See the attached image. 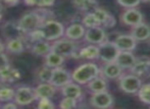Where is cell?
Here are the masks:
<instances>
[{
	"label": "cell",
	"instance_id": "836d02e7",
	"mask_svg": "<svg viewBox=\"0 0 150 109\" xmlns=\"http://www.w3.org/2000/svg\"><path fill=\"white\" fill-rule=\"evenodd\" d=\"M38 100V103H37V108L39 109H53L55 108V105L54 103L51 101V99L49 98H40Z\"/></svg>",
	"mask_w": 150,
	"mask_h": 109
},
{
	"label": "cell",
	"instance_id": "5bb4252c",
	"mask_svg": "<svg viewBox=\"0 0 150 109\" xmlns=\"http://www.w3.org/2000/svg\"><path fill=\"white\" fill-rule=\"evenodd\" d=\"M113 43L115 44L120 51H134L138 42L133 38L131 34H122L115 37Z\"/></svg>",
	"mask_w": 150,
	"mask_h": 109
},
{
	"label": "cell",
	"instance_id": "9a60e30c",
	"mask_svg": "<svg viewBox=\"0 0 150 109\" xmlns=\"http://www.w3.org/2000/svg\"><path fill=\"white\" fill-rule=\"evenodd\" d=\"M100 75L108 79H117L122 75V68L117 62H105L102 68H100Z\"/></svg>",
	"mask_w": 150,
	"mask_h": 109
},
{
	"label": "cell",
	"instance_id": "484cf974",
	"mask_svg": "<svg viewBox=\"0 0 150 109\" xmlns=\"http://www.w3.org/2000/svg\"><path fill=\"white\" fill-rule=\"evenodd\" d=\"M20 79V72L10 65L0 70V82H2V83H13Z\"/></svg>",
	"mask_w": 150,
	"mask_h": 109
},
{
	"label": "cell",
	"instance_id": "f546056e",
	"mask_svg": "<svg viewBox=\"0 0 150 109\" xmlns=\"http://www.w3.org/2000/svg\"><path fill=\"white\" fill-rule=\"evenodd\" d=\"M82 25H83L86 29H88V28H93V27L100 26V23L97 20L95 14L93 13L92 11H90V12H85V15L82 18Z\"/></svg>",
	"mask_w": 150,
	"mask_h": 109
},
{
	"label": "cell",
	"instance_id": "d590c367",
	"mask_svg": "<svg viewBox=\"0 0 150 109\" xmlns=\"http://www.w3.org/2000/svg\"><path fill=\"white\" fill-rule=\"evenodd\" d=\"M9 65H10V63H9V60H8L7 56H6L3 52L0 53V70L7 68V66H9Z\"/></svg>",
	"mask_w": 150,
	"mask_h": 109
},
{
	"label": "cell",
	"instance_id": "cb8c5ba5",
	"mask_svg": "<svg viewBox=\"0 0 150 109\" xmlns=\"http://www.w3.org/2000/svg\"><path fill=\"white\" fill-rule=\"evenodd\" d=\"M87 87L91 93H98V92L107 91L108 84H107L105 77H103L102 75H98V77L91 79L87 84Z\"/></svg>",
	"mask_w": 150,
	"mask_h": 109
},
{
	"label": "cell",
	"instance_id": "8992f818",
	"mask_svg": "<svg viewBox=\"0 0 150 109\" xmlns=\"http://www.w3.org/2000/svg\"><path fill=\"white\" fill-rule=\"evenodd\" d=\"M13 101L18 104V106H28L33 102L37 101L35 90L28 86H23L16 90Z\"/></svg>",
	"mask_w": 150,
	"mask_h": 109
},
{
	"label": "cell",
	"instance_id": "ac0fdd59",
	"mask_svg": "<svg viewBox=\"0 0 150 109\" xmlns=\"http://www.w3.org/2000/svg\"><path fill=\"white\" fill-rule=\"evenodd\" d=\"M61 94L63 97H69L73 98L79 101L83 96V90H82L81 86L79 84L75 83V82H71V83L67 84L65 86L60 88Z\"/></svg>",
	"mask_w": 150,
	"mask_h": 109
},
{
	"label": "cell",
	"instance_id": "b9f144b4",
	"mask_svg": "<svg viewBox=\"0 0 150 109\" xmlns=\"http://www.w3.org/2000/svg\"><path fill=\"white\" fill-rule=\"evenodd\" d=\"M1 105H2V104H1V102H0V108H1Z\"/></svg>",
	"mask_w": 150,
	"mask_h": 109
},
{
	"label": "cell",
	"instance_id": "ab89813d",
	"mask_svg": "<svg viewBox=\"0 0 150 109\" xmlns=\"http://www.w3.org/2000/svg\"><path fill=\"white\" fill-rule=\"evenodd\" d=\"M37 3V0H25V4L29 6H33V5H36Z\"/></svg>",
	"mask_w": 150,
	"mask_h": 109
},
{
	"label": "cell",
	"instance_id": "e575fe53",
	"mask_svg": "<svg viewBox=\"0 0 150 109\" xmlns=\"http://www.w3.org/2000/svg\"><path fill=\"white\" fill-rule=\"evenodd\" d=\"M117 4L125 8L137 7L142 2V0H117Z\"/></svg>",
	"mask_w": 150,
	"mask_h": 109
},
{
	"label": "cell",
	"instance_id": "4dcf8cb0",
	"mask_svg": "<svg viewBox=\"0 0 150 109\" xmlns=\"http://www.w3.org/2000/svg\"><path fill=\"white\" fill-rule=\"evenodd\" d=\"M51 72H52V68H48L46 65H43L42 68H40L37 70L36 77H37V79L40 83H49Z\"/></svg>",
	"mask_w": 150,
	"mask_h": 109
},
{
	"label": "cell",
	"instance_id": "1f68e13d",
	"mask_svg": "<svg viewBox=\"0 0 150 109\" xmlns=\"http://www.w3.org/2000/svg\"><path fill=\"white\" fill-rule=\"evenodd\" d=\"M14 93L16 90L12 89L7 86H3L0 88V102L4 103V102L12 101L14 98Z\"/></svg>",
	"mask_w": 150,
	"mask_h": 109
},
{
	"label": "cell",
	"instance_id": "30bf717a",
	"mask_svg": "<svg viewBox=\"0 0 150 109\" xmlns=\"http://www.w3.org/2000/svg\"><path fill=\"white\" fill-rule=\"evenodd\" d=\"M71 82H73V79H71V73L69 70H64L61 66L52 68L51 77H50L49 81L51 85H53L55 88H61Z\"/></svg>",
	"mask_w": 150,
	"mask_h": 109
},
{
	"label": "cell",
	"instance_id": "7c38bea8",
	"mask_svg": "<svg viewBox=\"0 0 150 109\" xmlns=\"http://www.w3.org/2000/svg\"><path fill=\"white\" fill-rule=\"evenodd\" d=\"M144 20V16H143L142 12L136 7L133 8H127L122 14H120V22L125 25V26L129 27H134L139 25Z\"/></svg>",
	"mask_w": 150,
	"mask_h": 109
},
{
	"label": "cell",
	"instance_id": "83f0119b",
	"mask_svg": "<svg viewBox=\"0 0 150 109\" xmlns=\"http://www.w3.org/2000/svg\"><path fill=\"white\" fill-rule=\"evenodd\" d=\"M73 4L78 10L90 12L97 7V0H73Z\"/></svg>",
	"mask_w": 150,
	"mask_h": 109
},
{
	"label": "cell",
	"instance_id": "3957f363",
	"mask_svg": "<svg viewBox=\"0 0 150 109\" xmlns=\"http://www.w3.org/2000/svg\"><path fill=\"white\" fill-rule=\"evenodd\" d=\"M64 26L60 22L51 20V18L46 20L39 28L42 39L48 42L60 39L64 35Z\"/></svg>",
	"mask_w": 150,
	"mask_h": 109
},
{
	"label": "cell",
	"instance_id": "8d00e7d4",
	"mask_svg": "<svg viewBox=\"0 0 150 109\" xmlns=\"http://www.w3.org/2000/svg\"><path fill=\"white\" fill-rule=\"evenodd\" d=\"M55 2V0H37L36 5H38L39 7H50L52 6Z\"/></svg>",
	"mask_w": 150,
	"mask_h": 109
},
{
	"label": "cell",
	"instance_id": "277c9868",
	"mask_svg": "<svg viewBox=\"0 0 150 109\" xmlns=\"http://www.w3.org/2000/svg\"><path fill=\"white\" fill-rule=\"evenodd\" d=\"M141 86H142V79L134 73L122 75L119 77V88L120 91L126 94L137 95Z\"/></svg>",
	"mask_w": 150,
	"mask_h": 109
},
{
	"label": "cell",
	"instance_id": "60d3db41",
	"mask_svg": "<svg viewBox=\"0 0 150 109\" xmlns=\"http://www.w3.org/2000/svg\"><path fill=\"white\" fill-rule=\"evenodd\" d=\"M4 50H5V45H4V44L2 43L1 41H0V53L4 52Z\"/></svg>",
	"mask_w": 150,
	"mask_h": 109
},
{
	"label": "cell",
	"instance_id": "2e32d148",
	"mask_svg": "<svg viewBox=\"0 0 150 109\" xmlns=\"http://www.w3.org/2000/svg\"><path fill=\"white\" fill-rule=\"evenodd\" d=\"M1 33L4 37L6 38V40L12 39V38H23L26 36L25 33L22 32V30L20 29L18 25V22H6L5 24L2 26L1 28Z\"/></svg>",
	"mask_w": 150,
	"mask_h": 109
},
{
	"label": "cell",
	"instance_id": "7a4b0ae2",
	"mask_svg": "<svg viewBox=\"0 0 150 109\" xmlns=\"http://www.w3.org/2000/svg\"><path fill=\"white\" fill-rule=\"evenodd\" d=\"M46 20L48 18H46L42 14V12H40V10H36V11H30L25 13L18 20V25L23 33L29 34L33 31L38 30Z\"/></svg>",
	"mask_w": 150,
	"mask_h": 109
},
{
	"label": "cell",
	"instance_id": "4316f807",
	"mask_svg": "<svg viewBox=\"0 0 150 109\" xmlns=\"http://www.w3.org/2000/svg\"><path fill=\"white\" fill-rule=\"evenodd\" d=\"M65 61V57H63L62 55L56 53L54 51H50L47 55L45 56V62H44V65L48 66L50 68H58L61 66Z\"/></svg>",
	"mask_w": 150,
	"mask_h": 109
},
{
	"label": "cell",
	"instance_id": "f1b7e54d",
	"mask_svg": "<svg viewBox=\"0 0 150 109\" xmlns=\"http://www.w3.org/2000/svg\"><path fill=\"white\" fill-rule=\"evenodd\" d=\"M137 95H138L139 100L143 104L150 106V83L142 84V86L139 89Z\"/></svg>",
	"mask_w": 150,
	"mask_h": 109
},
{
	"label": "cell",
	"instance_id": "ba28073f",
	"mask_svg": "<svg viewBox=\"0 0 150 109\" xmlns=\"http://www.w3.org/2000/svg\"><path fill=\"white\" fill-rule=\"evenodd\" d=\"M99 59H101V61L105 62H112L115 60L117 54H119L120 50L117 49V47L115 46V44L113 43V41H109L106 40L103 43L99 44Z\"/></svg>",
	"mask_w": 150,
	"mask_h": 109
},
{
	"label": "cell",
	"instance_id": "52a82bcc",
	"mask_svg": "<svg viewBox=\"0 0 150 109\" xmlns=\"http://www.w3.org/2000/svg\"><path fill=\"white\" fill-rule=\"evenodd\" d=\"M89 102L92 107L105 109V108L112 107L113 104H115V98L107 91H103V92L91 94Z\"/></svg>",
	"mask_w": 150,
	"mask_h": 109
},
{
	"label": "cell",
	"instance_id": "74e56055",
	"mask_svg": "<svg viewBox=\"0 0 150 109\" xmlns=\"http://www.w3.org/2000/svg\"><path fill=\"white\" fill-rule=\"evenodd\" d=\"M18 2H20V0H0V3L5 4L6 6H9V7L18 5Z\"/></svg>",
	"mask_w": 150,
	"mask_h": 109
},
{
	"label": "cell",
	"instance_id": "6da1fadb",
	"mask_svg": "<svg viewBox=\"0 0 150 109\" xmlns=\"http://www.w3.org/2000/svg\"><path fill=\"white\" fill-rule=\"evenodd\" d=\"M100 75V68L94 62H86L71 72V79L79 85H87L94 77Z\"/></svg>",
	"mask_w": 150,
	"mask_h": 109
},
{
	"label": "cell",
	"instance_id": "e0dca14e",
	"mask_svg": "<svg viewBox=\"0 0 150 109\" xmlns=\"http://www.w3.org/2000/svg\"><path fill=\"white\" fill-rule=\"evenodd\" d=\"M131 35L137 42L148 41L150 39V26L144 22L140 23L137 26L132 27Z\"/></svg>",
	"mask_w": 150,
	"mask_h": 109
},
{
	"label": "cell",
	"instance_id": "4fadbf2b",
	"mask_svg": "<svg viewBox=\"0 0 150 109\" xmlns=\"http://www.w3.org/2000/svg\"><path fill=\"white\" fill-rule=\"evenodd\" d=\"M92 12L95 14L97 20L100 23V26L104 29H111L117 25V20L111 13H109L107 10L100 8L97 6L96 8L92 10Z\"/></svg>",
	"mask_w": 150,
	"mask_h": 109
},
{
	"label": "cell",
	"instance_id": "d6a6232c",
	"mask_svg": "<svg viewBox=\"0 0 150 109\" xmlns=\"http://www.w3.org/2000/svg\"><path fill=\"white\" fill-rule=\"evenodd\" d=\"M78 100L73 99V98L63 97L59 102V107L62 109H73L78 107Z\"/></svg>",
	"mask_w": 150,
	"mask_h": 109
},
{
	"label": "cell",
	"instance_id": "5b68a950",
	"mask_svg": "<svg viewBox=\"0 0 150 109\" xmlns=\"http://www.w3.org/2000/svg\"><path fill=\"white\" fill-rule=\"evenodd\" d=\"M51 50L56 53L62 55L63 57H73L76 56L78 49V44L76 41L69 40L67 38L64 39H58L53 41V44H51Z\"/></svg>",
	"mask_w": 150,
	"mask_h": 109
},
{
	"label": "cell",
	"instance_id": "9c48e42d",
	"mask_svg": "<svg viewBox=\"0 0 150 109\" xmlns=\"http://www.w3.org/2000/svg\"><path fill=\"white\" fill-rule=\"evenodd\" d=\"M83 39L85 40V42H87L89 44L99 45V44L108 40V38H107L105 29L102 28L101 26H98V27H93V28L86 29L85 35H84Z\"/></svg>",
	"mask_w": 150,
	"mask_h": 109
},
{
	"label": "cell",
	"instance_id": "603a6c76",
	"mask_svg": "<svg viewBox=\"0 0 150 109\" xmlns=\"http://www.w3.org/2000/svg\"><path fill=\"white\" fill-rule=\"evenodd\" d=\"M51 51V44L45 40H39L32 43L31 52L36 56L45 57L49 52Z\"/></svg>",
	"mask_w": 150,
	"mask_h": 109
},
{
	"label": "cell",
	"instance_id": "d4e9b609",
	"mask_svg": "<svg viewBox=\"0 0 150 109\" xmlns=\"http://www.w3.org/2000/svg\"><path fill=\"white\" fill-rule=\"evenodd\" d=\"M25 40L23 38L8 39L5 45V50L12 54H22L25 51Z\"/></svg>",
	"mask_w": 150,
	"mask_h": 109
},
{
	"label": "cell",
	"instance_id": "f35d334b",
	"mask_svg": "<svg viewBox=\"0 0 150 109\" xmlns=\"http://www.w3.org/2000/svg\"><path fill=\"white\" fill-rule=\"evenodd\" d=\"M18 107V104L12 100V101H8V102H4L3 105H1V108H4V109H9V108H16Z\"/></svg>",
	"mask_w": 150,
	"mask_h": 109
},
{
	"label": "cell",
	"instance_id": "d6986e66",
	"mask_svg": "<svg viewBox=\"0 0 150 109\" xmlns=\"http://www.w3.org/2000/svg\"><path fill=\"white\" fill-rule=\"evenodd\" d=\"M85 31L86 28L82 24H71L64 30L63 36L73 41H78V40L83 39Z\"/></svg>",
	"mask_w": 150,
	"mask_h": 109
},
{
	"label": "cell",
	"instance_id": "8fae6325",
	"mask_svg": "<svg viewBox=\"0 0 150 109\" xmlns=\"http://www.w3.org/2000/svg\"><path fill=\"white\" fill-rule=\"evenodd\" d=\"M131 73H134L139 77H150V57L138 56L134 64L130 68Z\"/></svg>",
	"mask_w": 150,
	"mask_h": 109
},
{
	"label": "cell",
	"instance_id": "ffe728a7",
	"mask_svg": "<svg viewBox=\"0 0 150 109\" xmlns=\"http://www.w3.org/2000/svg\"><path fill=\"white\" fill-rule=\"evenodd\" d=\"M136 60V56L133 51H120L115 58V62L122 68V70H130Z\"/></svg>",
	"mask_w": 150,
	"mask_h": 109
},
{
	"label": "cell",
	"instance_id": "7402d4cb",
	"mask_svg": "<svg viewBox=\"0 0 150 109\" xmlns=\"http://www.w3.org/2000/svg\"><path fill=\"white\" fill-rule=\"evenodd\" d=\"M56 89L57 88H55L50 83H40L34 90H35L37 99H40V98H49V99H51L56 94Z\"/></svg>",
	"mask_w": 150,
	"mask_h": 109
},
{
	"label": "cell",
	"instance_id": "44dd1931",
	"mask_svg": "<svg viewBox=\"0 0 150 109\" xmlns=\"http://www.w3.org/2000/svg\"><path fill=\"white\" fill-rule=\"evenodd\" d=\"M76 56H78L79 58H82V59H87V60L98 59L99 57L98 45L90 44V45L85 46V47L78 50Z\"/></svg>",
	"mask_w": 150,
	"mask_h": 109
}]
</instances>
